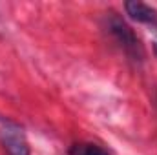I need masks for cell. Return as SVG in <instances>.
<instances>
[{"instance_id": "cell-1", "label": "cell", "mask_w": 157, "mask_h": 155, "mask_svg": "<svg viewBox=\"0 0 157 155\" xmlns=\"http://www.w3.org/2000/svg\"><path fill=\"white\" fill-rule=\"evenodd\" d=\"M102 29L115 42V46L119 49L128 57V60H132L135 64H141L144 60V47H143L141 40L135 35V31L124 22V18L119 13H115V11L104 13Z\"/></svg>"}, {"instance_id": "cell-2", "label": "cell", "mask_w": 157, "mask_h": 155, "mask_svg": "<svg viewBox=\"0 0 157 155\" xmlns=\"http://www.w3.org/2000/svg\"><path fill=\"white\" fill-rule=\"evenodd\" d=\"M0 142L7 155H31L28 137L17 122L2 120L0 126Z\"/></svg>"}, {"instance_id": "cell-3", "label": "cell", "mask_w": 157, "mask_h": 155, "mask_svg": "<svg viewBox=\"0 0 157 155\" xmlns=\"http://www.w3.org/2000/svg\"><path fill=\"white\" fill-rule=\"evenodd\" d=\"M124 11H126V15L132 20H135L139 24H144V26H150L152 29L157 31V9L155 7L133 0V2H126L124 4Z\"/></svg>"}, {"instance_id": "cell-4", "label": "cell", "mask_w": 157, "mask_h": 155, "mask_svg": "<svg viewBox=\"0 0 157 155\" xmlns=\"http://www.w3.org/2000/svg\"><path fill=\"white\" fill-rule=\"evenodd\" d=\"M68 155H112L106 148L95 142H75L70 146Z\"/></svg>"}, {"instance_id": "cell-5", "label": "cell", "mask_w": 157, "mask_h": 155, "mask_svg": "<svg viewBox=\"0 0 157 155\" xmlns=\"http://www.w3.org/2000/svg\"><path fill=\"white\" fill-rule=\"evenodd\" d=\"M155 53H157V46H155Z\"/></svg>"}]
</instances>
